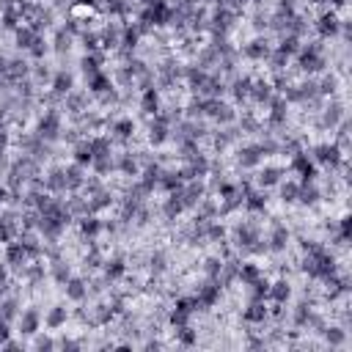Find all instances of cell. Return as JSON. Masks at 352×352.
<instances>
[{
    "mask_svg": "<svg viewBox=\"0 0 352 352\" xmlns=\"http://www.w3.org/2000/svg\"><path fill=\"white\" fill-rule=\"evenodd\" d=\"M58 127H61L58 113H55V110H50V113L39 121V135H42V138H55V135H58Z\"/></svg>",
    "mask_w": 352,
    "mask_h": 352,
    "instance_id": "1",
    "label": "cell"
},
{
    "mask_svg": "<svg viewBox=\"0 0 352 352\" xmlns=\"http://www.w3.org/2000/svg\"><path fill=\"white\" fill-rule=\"evenodd\" d=\"M319 30H322L325 36H333V33H339V17H336L333 11L325 14V17L319 19Z\"/></svg>",
    "mask_w": 352,
    "mask_h": 352,
    "instance_id": "2",
    "label": "cell"
},
{
    "mask_svg": "<svg viewBox=\"0 0 352 352\" xmlns=\"http://www.w3.org/2000/svg\"><path fill=\"white\" fill-rule=\"evenodd\" d=\"M36 30H33V28H19L17 30V44H19V47H25V50H28V47H33V42H36Z\"/></svg>",
    "mask_w": 352,
    "mask_h": 352,
    "instance_id": "3",
    "label": "cell"
},
{
    "mask_svg": "<svg viewBox=\"0 0 352 352\" xmlns=\"http://www.w3.org/2000/svg\"><path fill=\"white\" fill-rule=\"evenodd\" d=\"M66 297H72V300H83L85 297V286H83V281H69L66 283Z\"/></svg>",
    "mask_w": 352,
    "mask_h": 352,
    "instance_id": "4",
    "label": "cell"
},
{
    "mask_svg": "<svg viewBox=\"0 0 352 352\" xmlns=\"http://www.w3.org/2000/svg\"><path fill=\"white\" fill-rule=\"evenodd\" d=\"M267 294L275 300V303H283V300L289 297V283H286V281H278V283H275V286L270 289Z\"/></svg>",
    "mask_w": 352,
    "mask_h": 352,
    "instance_id": "5",
    "label": "cell"
},
{
    "mask_svg": "<svg viewBox=\"0 0 352 352\" xmlns=\"http://www.w3.org/2000/svg\"><path fill=\"white\" fill-rule=\"evenodd\" d=\"M264 316H267V308H264L262 303H253L251 308L245 311V319H248V322H262Z\"/></svg>",
    "mask_w": 352,
    "mask_h": 352,
    "instance_id": "6",
    "label": "cell"
},
{
    "mask_svg": "<svg viewBox=\"0 0 352 352\" xmlns=\"http://www.w3.org/2000/svg\"><path fill=\"white\" fill-rule=\"evenodd\" d=\"M286 239H289L286 226H275V231H273V248H275V251H281V248H286Z\"/></svg>",
    "mask_w": 352,
    "mask_h": 352,
    "instance_id": "7",
    "label": "cell"
},
{
    "mask_svg": "<svg viewBox=\"0 0 352 352\" xmlns=\"http://www.w3.org/2000/svg\"><path fill=\"white\" fill-rule=\"evenodd\" d=\"M36 328H39V314L36 311H28L22 316V333H36Z\"/></svg>",
    "mask_w": 352,
    "mask_h": 352,
    "instance_id": "8",
    "label": "cell"
},
{
    "mask_svg": "<svg viewBox=\"0 0 352 352\" xmlns=\"http://www.w3.org/2000/svg\"><path fill=\"white\" fill-rule=\"evenodd\" d=\"M245 53L251 55V58H267L270 50H267V44H264V42H251L248 47H245Z\"/></svg>",
    "mask_w": 352,
    "mask_h": 352,
    "instance_id": "9",
    "label": "cell"
},
{
    "mask_svg": "<svg viewBox=\"0 0 352 352\" xmlns=\"http://www.w3.org/2000/svg\"><path fill=\"white\" fill-rule=\"evenodd\" d=\"M239 278H242L245 283H253V281L259 278V267L256 264H242V267H239Z\"/></svg>",
    "mask_w": 352,
    "mask_h": 352,
    "instance_id": "10",
    "label": "cell"
},
{
    "mask_svg": "<svg viewBox=\"0 0 352 352\" xmlns=\"http://www.w3.org/2000/svg\"><path fill=\"white\" fill-rule=\"evenodd\" d=\"M141 105H143V113H157V94H154V88L146 91Z\"/></svg>",
    "mask_w": 352,
    "mask_h": 352,
    "instance_id": "11",
    "label": "cell"
},
{
    "mask_svg": "<svg viewBox=\"0 0 352 352\" xmlns=\"http://www.w3.org/2000/svg\"><path fill=\"white\" fill-rule=\"evenodd\" d=\"M53 88L58 91V94H69V88H72V77H69V74H64V72H61L58 77H55Z\"/></svg>",
    "mask_w": 352,
    "mask_h": 352,
    "instance_id": "12",
    "label": "cell"
},
{
    "mask_svg": "<svg viewBox=\"0 0 352 352\" xmlns=\"http://www.w3.org/2000/svg\"><path fill=\"white\" fill-rule=\"evenodd\" d=\"M259 151H262V149H245L242 154H239V162H242V165H256V162L262 160Z\"/></svg>",
    "mask_w": 352,
    "mask_h": 352,
    "instance_id": "13",
    "label": "cell"
},
{
    "mask_svg": "<svg viewBox=\"0 0 352 352\" xmlns=\"http://www.w3.org/2000/svg\"><path fill=\"white\" fill-rule=\"evenodd\" d=\"M116 132H119V138H130L132 132H135V124H132L130 119H124V121H119V124H116Z\"/></svg>",
    "mask_w": 352,
    "mask_h": 352,
    "instance_id": "14",
    "label": "cell"
},
{
    "mask_svg": "<svg viewBox=\"0 0 352 352\" xmlns=\"http://www.w3.org/2000/svg\"><path fill=\"white\" fill-rule=\"evenodd\" d=\"M297 193H300V187L294 185V182H289V185L281 187V196H283V201H294V198H297Z\"/></svg>",
    "mask_w": 352,
    "mask_h": 352,
    "instance_id": "15",
    "label": "cell"
},
{
    "mask_svg": "<svg viewBox=\"0 0 352 352\" xmlns=\"http://www.w3.org/2000/svg\"><path fill=\"white\" fill-rule=\"evenodd\" d=\"M64 319H66V308H55L53 314H50L47 325H50V328H58V325L64 322Z\"/></svg>",
    "mask_w": 352,
    "mask_h": 352,
    "instance_id": "16",
    "label": "cell"
},
{
    "mask_svg": "<svg viewBox=\"0 0 352 352\" xmlns=\"http://www.w3.org/2000/svg\"><path fill=\"white\" fill-rule=\"evenodd\" d=\"M259 182H262V185H275V182H278V171H275V168H267Z\"/></svg>",
    "mask_w": 352,
    "mask_h": 352,
    "instance_id": "17",
    "label": "cell"
},
{
    "mask_svg": "<svg viewBox=\"0 0 352 352\" xmlns=\"http://www.w3.org/2000/svg\"><path fill=\"white\" fill-rule=\"evenodd\" d=\"M96 231H99L96 217H85V220H83V234H96Z\"/></svg>",
    "mask_w": 352,
    "mask_h": 352,
    "instance_id": "18",
    "label": "cell"
},
{
    "mask_svg": "<svg viewBox=\"0 0 352 352\" xmlns=\"http://www.w3.org/2000/svg\"><path fill=\"white\" fill-rule=\"evenodd\" d=\"M248 207H251V209H262L264 207V198L259 196V193H251V196H248Z\"/></svg>",
    "mask_w": 352,
    "mask_h": 352,
    "instance_id": "19",
    "label": "cell"
},
{
    "mask_svg": "<svg viewBox=\"0 0 352 352\" xmlns=\"http://www.w3.org/2000/svg\"><path fill=\"white\" fill-rule=\"evenodd\" d=\"M328 341L330 344H341V341H344V333H341L339 328H330L328 330Z\"/></svg>",
    "mask_w": 352,
    "mask_h": 352,
    "instance_id": "20",
    "label": "cell"
},
{
    "mask_svg": "<svg viewBox=\"0 0 352 352\" xmlns=\"http://www.w3.org/2000/svg\"><path fill=\"white\" fill-rule=\"evenodd\" d=\"M121 273H124V264H121V262H113V264H108V275H110V278H119Z\"/></svg>",
    "mask_w": 352,
    "mask_h": 352,
    "instance_id": "21",
    "label": "cell"
}]
</instances>
